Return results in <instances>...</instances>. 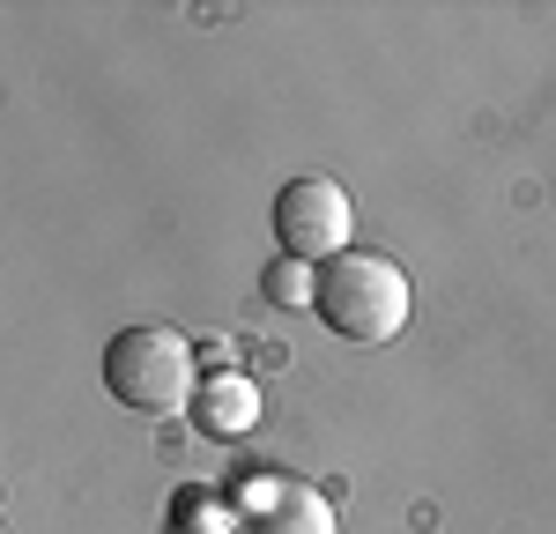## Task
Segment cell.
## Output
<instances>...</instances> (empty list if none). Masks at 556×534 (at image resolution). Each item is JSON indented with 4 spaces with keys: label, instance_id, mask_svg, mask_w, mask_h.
Here are the masks:
<instances>
[{
    "label": "cell",
    "instance_id": "obj_4",
    "mask_svg": "<svg viewBox=\"0 0 556 534\" xmlns=\"http://www.w3.org/2000/svg\"><path fill=\"white\" fill-rule=\"evenodd\" d=\"M238 534H342L334 505L319 490H298V483H260L245 497V520Z\"/></svg>",
    "mask_w": 556,
    "mask_h": 534
},
{
    "label": "cell",
    "instance_id": "obj_3",
    "mask_svg": "<svg viewBox=\"0 0 556 534\" xmlns=\"http://www.w3.org/2000/svg\"><path fill=\"white\" fill-rule=\"evenodd\" d=\"M349 230H356V208H349L342 178H319L304 171L275 193V238H282V260H342L349 253Z\"/></svg>",
    "mask_w": 556,
    "mask_h": 534
},
{
    "label": "cell",
    "instance_id": "obj_6",
    "mask_svg": "<svg viewBox=\"0 0 556 534\" xmlns=\"http://www.w3.org/2000/svg\"><path fill=\"white\" fill-rule=\"evenodd\" d=\"M260 297L275 312H304V305H319V275L304 260H275L267 275H260Z\"/></svg>",
    "mask_w": 556,
    "mask_h": 534
},
{
    "label": "cell",
    "instance_id": "obj_1",
    "mask_svg": "<svg viewBox=\"0 0 556 534\" xmlns=\"http://www.w3.org/2000/svg\"><path fill=\"white\" fill-rule=\"evenodd\" d=\"M319 319L342 334V342H393L401 327H408V312H416V290H408V275L393 253H342V260L319 267Z\"/></svg>",
    "mask_w": 556,
    "mask_h": 534
},
{
    "label": "cell",
    "instance_id": "obj_7",
    "mask_svg": "<svg viewBox=\"0 0 556 534\" xmlns=\"http://www.w3.org/2000/svg\"><path fill=\"white\" fill-rule=\"evenodd\" d=\"M193 534H215V527H193Z\"/></svg>",
    "mask_w": 556,
    "mask_h": 534
},
{
    "label": "cell",
    "instance_id": "obj_2",
    "mask_svg": "<svg viewBox=\"0 0 556 534\" xmlns=\"http://www.w3.org/2000/svg\"><path fill=\"white\" fill-rule=\"evenodd\" d=\"M104 386H112V400H127L141 416L193 408V394H201V349L178 327H156V319L149 327H127L104 349Z\"/></svg>",
    "mask_w": 556,
    "mask_h": 534
},
{
    "label": "cell",
    "instance_id": "obj_5",
    "mask_svg": "<svg viewBox=\"0 0 556 534\" xmlns=\"http://www.w3.org/2000/svg\"><path fill=\"white\" fill-rule=\"evenodd\" d=\"M193 423H201L208 438H245V431L260 423V386H253V379H238V371L201 379V394H193Z\"/></svg>",
    "mask_w": 556,
    "mask_h": 534
}]
</instances>
